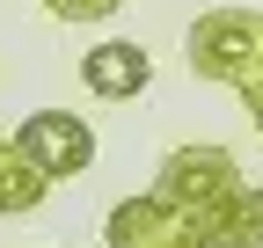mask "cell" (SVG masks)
<instances>
[{
  "instance_id": "6da1fadb",
  "label": "cell",
  "mask_w": 263,
  "mask_h": 248,
  "mask_svg": "<svg viewBox=\"0 0 263 248\" xmlns=\"http://www.w3.org/2000/svg\"><path fill=\"white\" fill-rule=\"evenodd\" d=\"M183 58L212 88H234V95L263 88V8H212V15H197L190 37H183Z\"/></svg>"
},
{
  "instance_id": "7a4b0ae2",
  "label": "cell",
  "mask_w": 263,
  "mask_h": 248,
  "mask_svg": "<svg viewBox=\"0 0 263 248\" xmlns=\"http://www.w3.org/2000/svg\"><path fill=\"white\" fill-rule=\"evenodd\" d=\"M241 182V168H234V153L227 146H212V139H197V146H176V153H161V168H154V197H168L176 212H205V204H219L227 190Z\"/></svg>"
},
{
  "instance_id": "3957f363",
  "label": "cell",
  "mask_w": 263,
  "mask_h": 248,
  "mask_svg": "<svg viewBox=\"0 0 263 248\" xmlns=\"http://www.w3.org/2000/svg\"><path fill=\"white\" fill-rule=\"evenodd\" d=\"M8 139H15V153L44 182H66V175H81L95 161V132H88V117H73V110H29Z\"/></svg>"
},
{
  "instance_id": "277c9868",
  "label": "cell",
  "mask_w": 263,
  "mask_h": 248,
  "mask_svg": "<svg viewBox=\"0 0 263 248\" xmlns=\"http://www.w3.org/2000/svg\"><path fill=\"white\" fill-rule=\"evenodd\" d=\"M103 241L110 248H205V226L190 219V212H176L168 197H117L110 204V219H103Z\"/></svg>"
},
{
  "instance_id": "5b68a950",
  "label": "cell",
  "mask_w": 263,
  "mask_h": 248,
  "mask_svg": "<svg viewBox=\"0 0 263 248\" xmlns=\"http://www.w3.org/2000/svg\"><path fill=\"white\" fill-rule=\"evenodd\" d=\"M81 80H88V95H103V102H132V95H146V80H154V58H146V44H132V37H110V44L81 51Z\"/></svg>"
},
{
  "instance_id": "8992f818",
  "label": "cell",
  "mask_w": 263,
  "mask_h": 248,
  "mask_svg": "<svg viewBox=\"0 0 263 248\" xmlns=\"http://www.w3.org/2000/svg\"><path fill=\"white\" fill-rule=\"evenodd\" d=\"M197 226H205V248H263V190L241 175L219 204L197 212Z\"/></svg>"
},
{
  "instance_id": "52a82bcc",
  "label": "cell",
  "mask_w": 263,
  "mask_h": 248,
  "mask_svg": "<svg viewBox=\"0 0 263 248\" xmlns=\"http://www.w3.org/2000/svg\"><path fill=\"white\" fill-rule=\"evenodd\" d=\"M44 197H51V182H44V175L15 153V139H8V132H0V219H22V212H37Z\"/></svg>"
},
{
  "instance_id": "ba28073f",
  "label": "cell",
  "mask_w": 263,
  "mask_h": 248,
  "mask_svg": "<svg viewBox=\"0 0 263 248\" xmlns=\"http://www.w3.org/2000/svg\"><path fill=\"white\" fill-rule=\"evenodd\" d=\"M117 8H124V0H44V15H59V22H103Z\"/></svg>"
},
{
  "instance_id": "9c48e42d",
  "label": "cell",
  "mask_w": 263,
  "mask_h": 248,
  "mask_svg": "<svg viewBox=\"0 0 263 248\" xmlns=\"http://www.w3.org/2000/svg\"><path fill=\"white\" fill-rule=\"evenodd\" d=\"M241 102H249V117H256V132H263V88H249Z\"/></svg>"
}]
</instances>
